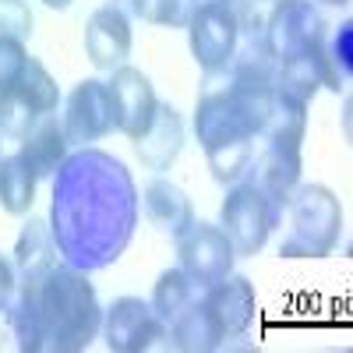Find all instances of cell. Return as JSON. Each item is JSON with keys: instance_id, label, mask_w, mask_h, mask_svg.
<instances>
[{"instance_id": "1", "label": "cell", "mask_w": 353, "mask_h": 353, "mask_svg": "<svg viewBox=\"0 0 353 353\" xmlns=\"http://www.w3.org/2000/svg\"><path fill=\"white\" fill-rule=\"evenodd\" d=\"M141 194L128 166L103 149H78L53 173L50 230L61 261L81 272L110 269L134 237Z\"/></svg>"}, {"instance_id": "2", "label": "cell", "mask_w": 353, "mask_h": 353, "mask_svg": "<svg viewBox=\"0 0 353 353\" xmlns=\"http://www.w3.org/2000/svg\"><path fill=\"white\" fill-rule=\"evenodd\" d=\"M103 329V307L88 272L57 261L25 272L11 297V332L21 353H78Z\"/></svg>"}, {"instance_id": "3", "label": "cell", "mask_w": 353, "mask_h": 353, "mask_svg": "<svg viewBox=\"0 0 353 353\" xmlns=\"http://www.w3.org/2000/svg\"><path fill=\"white\" fill-rule=\"evenodd\" d=\"M286 223L283 258H325L343 237V205L325 184H297L286 198Z\"/></svg>"}, {"instance_id": "4", "label": "cell", "mask_w": 353, "mask_h": 353, "mask_svg": "<svg viewBox=\"0 0 353 353\" xmlns=\"http://www.w3.org/2000/svg\"><path fill=\"white\" fill-rule=\"evenodd\" d=\"M279 216V201L269 191H261L254 181H244L226 191L219 205V230L226 233L237 258H254L265 248V241L272 237Z\"/></svg>"}, {"instance_id": "5", "label": "cell", "mask_w": 353, "mask_h": 353, "mask_svg": "<svg viewBox=\"0 0 353 353\" xmlns=\"http://www.w3.org/2000/svg\"><path fill=\"white\" fill-rule=\"evenodd\" d=\"M237 0H191V18H188V43L191 53L205 74L223 71L241 43V25H237Z\"/></svg>"}, {"instance_id": "6", "label": "cell", "mask_w": 353, "mask_h": 353, "mask_svg": "<svg viewBox=\"0 0 353 353\" xmlns=\"http://www.w3.org/2000/svg\"><path fill=\"white\" fill-rule=\"evenodd\" d=\"M103 339L113 353H149V350H176L170 325L138 297H117L103 311Z\"/></svg>"}, {"instance_id": "7", "label": "cell", "mask_w": 353, "mask_h": 353, "mask_svg": "<svg viewBox=\"0 0 353 353\" xmlns=\"http://www.w3.org/2000/svg\"><path fill=\"white\" fill-rule=\"evenodd\" d=\"M325 18L311 4V0H283V4L269 14L261 28V50L272 64H283L297 53H307L325 43Z\"/></svg>"}, {"instance_id": "8", "label": "cell", "mask_w": 353, "mask_h": 353, "mask_svg": "<svg viewBox=\"0 0 353 353\" xmlns=\"http://www.w3.org/2000/svg\"><path fill=\"white\" fill-rule=\"evenodd\" d=\"M173 244H176V261H181L184 276L201 290L226 279L233 272V261H237V251L226 241V233L212 223H201V219H191L173 237Z\"/></svg>"}, {"instance_id": "9", "label": "cell", "mask_w": 353, "mask_h": 353, "mask_svg": "<svg viewBox=\"0 0 353 353\" xmlns=\"http://www.w3.org/2000/svg\"><path fill=\"white\" fill-rule=\"evenodd\" d=\"M64 131L68 141L85 149L106 134L117 131V106H113V92L106 81L85 78L71 88L68 96V113H64Z\"/></svg>"}, {"instance_id": "10", "label": "cell", "mask_w": 353, "mask_h": 353, "mask_svg": "<svg viewBox=\"0 0 353 353\" xmlns=\"http://www.w3.org/2000/svg\"><path fill=\"white\" fill-rule=\"evenodd\" d=\"M110 92H113V106H117V131L128 134L131 141L152 124V117L159 110L156 88L149 81V74H141L138 68H117L110 71Z\"/></svg>"}, {"instance_id": "11", "label": "cell", "mask_w": 353, "mask_h": 353, "mask_svg": "<svg viewBox=\"0 0 353 353\" xmlns=\"http://www.w3.org/2000/svg\"><path fill=\"white\" fill-rule=\"evenodd\" d=\"M131 53V21L128 14L106 4L99 11H92V18L85 21V57L92 61V68L99 71H117L124 68Z\"/></svg>"}, {"instance_id": "12", "label": "cell", "mask_w": 353, "mask_h": 353, "mask_svg": "<svg viewBox=\"0 0 353 353\" xmlns=\"http://www.w3.org/2000/svg\"><path fill=\"white\" fill-rule=\"evenodd\" d=\"M321 88H329V92L346 88L339 81V74L332 71V64H329L325 43L307 50V53L290 57V61H283V64H276V92H283L290 99H301V103L311 106V99L321 92Z\"/></svg>"}, {"instance_id": "13", "label": "cell", "mask_w": 353, "mask_h": 353, "mask_svg": "<svg viewBox=\"0 0 353 353\" xmlns=\"http://www.w3.org/2000/svg\"><path fill=\"white\" fill-rule=\"evenodd\" d=\"M184 149V117L176 113L170 103H159L152 124L145 128L138 138H134V156L145 170H170L176 163V156H181Z\"/></svg>"}, {"instance_id": "14", "label": "cell", "mask_w": 353, "mask_h": 353, "mask_svg": "<svg viewBox=\"0 0 353 353\" xmlns=\"http://www.w3.org/2000/svg\"><path fill=\"white\" fill-rule=\"evenodd\" d=\"M205 304L212 307L216 321H219V329L226 339H237L251 329V321H254V311H258V301H254V286L251 279L244 276H226L219 279L216 286H209L201 293Z\"/></svg>"}, {"instance_id": "15", "label": "cell", "mask_w": 353, "mask_h": 353, "mask_svg": "<svg viewBox=\"0 0 353 353\" xmlns=\"http://www.w3.org/2000/svg\"><path fill=\"white\" fill-rule=\"evenodd\" d=\"M68 149H71V141H68L64 121H57L53 113H43L32 124V131L18 141V156L25 159V166L32 170L39 181L61 170V163L68 159Z\"/></svg>"}, {"instance_id": "16", "label": "cell", "mask_w": 353, "mask_h": 353, "mask_svg": "<svg viewBox=\"0 0 353 353\" xmlns=\"http://www.w3.org/2000/svg\"><path fill=\"white\" fill-rule=\"evenodd\" d=\"M251 173H254L251 181H254L261 191H269V194L279 201V209H286L290 191L301 184V149L265 141V149L258 152Z\"/></svg>"}, {"instance_id": "17", "label": "cell", "mask_w": 353, "mask_h": 353, "mask_svg": "<svg viewBox=\"0 0 353 353\" xmlns=\"http://www.w3.org/2000/svg\"><path fill=\"white\" fill-rule=\"evenodd\" d=\"M170 332H173V343L181 353H212L226 343L219 321L212 314V307L205 304V297H194L181 314L170 321Z\"/></svg>"}, {"instance_id": "18", "label": "cell", "mask_w": 353, "mask_h": 353, "mask_svg": "<svg viewBox=\"0 0 353 353\" xmlns=\"http://www.w3.org/2000/svg\"><path fill=\"white\" fill-rule=\"evenodd\" d=\"M141 209H145V216H149V223H152L156 230L170 233V237H176V233H181V230L194 219L191 198L176 188V184H170L166 176H156V181L145 184V191H141Z\"/></svg>"}, {"instance_id": "19", "label": "cell", "mask_w": 353, "mask_h": 353, "mask_svg": "<svg viewBox=\"0 0 353 353\" xmlns=\"http://www.w3.org/2000/svg\"><path fill=\"white\" fill-rule=\"evenodd\" d=\"M304 131H307V103L301 99H290L283 92H272V106H269V117L261 124V138L272 141V145H290V149H301L304 141Z\"/></svg>"}, {"instance_id": "20", "label": "cell", "mask_w": 353, "mask_h": 353, "mask_svg": "<svg viewBox=\"0 0 353 353\" xmlns=\"http://www.w3.org/2000/svg\"><path fill=\"white\" fill-rule=\"evenodd\" d=\"M36 184H39V176L25 166V159L18 152L0 159V209L8 216H25L32 209Z\"/></svg>"}, {"instance_id": "21", "label": "cell", "mask_w": 353, "mask_h": 353, "mask_svg": "<svg viewBox=\"0 0 353 353\" xmlns=\"http://www.w3.org/2000/svg\"><path fill=\"white\" fill-rule=\"evenodd\" d=\"M57 258H61V251H57L50 219H28L18 244H14V269H21V276L43 272L50 265H57Z\"/></svg>"}, {"instance_id": "22", "label": "cell", "mask_w": 353, "mask_h": 353, "mask_svg": "<svg viewBox=\"0 0 353 353\" xmlns=\"http://www.w3.org/2000/svg\"><path fill=\"white\" fill-rule=\"evenodd\" d=\"M11 92H14L21 103L32 106L39 117H43V113H53L57 106H61V88H57L53 74L36 61V57H28V61H25L21 74H18L14 85H11Z\"/></svg>"}, {"instance_id": "23", "label": "cell", "mask_w": 353, "mask_h": 353, "mask_svg": "<svg viewBox=\"0 0 353 353\" xmlns=\"http://www.w3.org/2000/svg\"><path fill=\"white\" fill-rule=\"evenodd\" d=\"M201 293H205V290L194 286V283L184 276L181 265H176V269H166V272L156 279V290H152V311L170 325V321L181 314L194 297H201Z\"/></svg>"}, {"instance_id": "24", "label": "cell", "mask_w": 353, "mask_h": 353, "mask_svg": "<svg viewBox=\"0 0 353 353\" xmlns=\"http://www.w3.org/2000/svg\"><path fill=\"white\" fill-rule=\"evenodd\" d=\"M205 159H209V170L219 184H237L254 159V138H237L216 145V149H205Z\"/></svg>"}, {"instance_id": "25", "label": "cell", "mask_w": 353, "mask_h": 353, "mask_svg": "<svg viewBox=\"0 0 353 353\" xmlns=\"http://www.w3.org/2000/svg\"><path fill=\"white\" fill-rule=\"evenodd\" d=\"M124 8L159 28H181L191 18V0H124Z\"/></svg>"}, {"instance_id": "26", "label": "cell", "mask_w": 353, "mask_h": 353, "mask_svg": "<svg viewBox=\"0 0 353 353\" xmlns=\"http://www.w3.org/2000/svg\"><path fill=\"white\" fill-rule=\"evenodd\" d=\"M36 121H39V113L28 103H21L11 88H8V92H0V138L21 141L28 131H32Z\"/></svg>"}, {"instance_id": "27", "label": "cell", "mask_w": 353, "mask_h": 353, "mask_svg": "<svg viewBox=\"0 0 353 353\" xmlns=\"http://www.w3.org/2000/svg\"><path fill=\"white\" fill-rule=\"evenodd\" d=\"M325 57L332 71L339 74V81L346 85L353 74V21H343L332 36H325Z\"/></svg>"}, {"instance_id": "28", "label": "cell", "mask_w": 353, "mask_h": 353, "mask_svg": "<svg viewBox=\"0 0 353 353\" xmlns=\"http://www.w3.org/2000/svg\"><path fill=\"white\" fill-rule=\"evenodd\" d=\"M32 25H36V18H32V11H28L25 0H0V36L28 43Z\"/></svg>"}, {"instance_id": "29", "label": "cell", "mask_w": 353, "mask_h": 353, "mask_svg": "<svg viewBox=\"0 0 353 353\" xmlns=\"http://www.w3.org/2000/svg\"><path fill=\"white\" fill-rule=\"evenodd\" d=\"M28 61V50L21 39H11V36H0V92H8L14 85V78L21 74Z\"/></svg>"}, {"instance_id": "30", "label": "cell", "mask_w": 353, "mask_h": 353, "mask_svg": "<svg viewBox=\"0 0 353 353\" xmlns=\"http://www.w3.org/2000/svg\"><path fill=\"white\" fill-rule=\"evenodd\" d=\"M14 286H18V283H14V261H11L8 254H0V311L11 304Z\"/></svg>"}, {"instance_id": "31", "label": "cell", "mask_w": 353, "mask_h": 353, "mask_svg": "<svg viewBox=\"0 0 353 353\" xmlns=\"http://www.w3.org/2000/svg\"><path fill=\"white\" fill-rule=\"evenodd\" d=\"M43 4H46V8H53V11H61V8H68V4H71V0H43Z\"/></svg>"}, {"instance_id": "32", "label": "cell", "mask_w": 353, "mask_h": 353, "mask_svg": "<svg viewBox=\"0 0 353 353\" xmlns=\"http://www.w3.org/2000/svg\"><path fill=\"white\" fill-rule=\"evenodd\" d=\"M321 4H336V8H346L350 0H321Z\"/></svg>"}, {"instance_id": "33", "label": "cell", "mask_w": 353, "mask_h": 353, "mask_svg": "<svg viewBox=\"0 0 353 353\" xmlns=\"http://www.w3.org/2000/svg\"><path fill=\"white\" fill-rule=\"evenodd\" d=\"M0 141H4V138H0ZM0 159H4V156H0Z\"/></svg>"}]
</instances>
